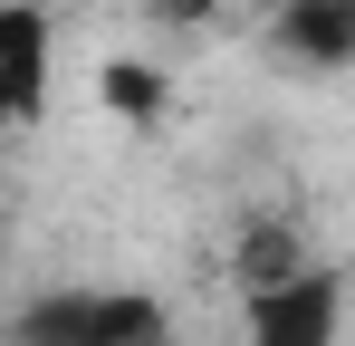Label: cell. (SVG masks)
<instances>
[{
  "instance_id": "6da1fadb",
  "label": "cell",
  "mask_w": 355,
  "mask_h": 346,
  "mask_svg": "<svg viewBox=\"0 0 355 346\" xmlns=\"http://www.w3.org/2000/svg\"><path fill=\"white\" fill-rule=\"evenodd\" d=\"M19 346H173V308L154 288H67L19 308Z\"/></svg>"
},
{
  "instance_id": "7a4b0ae2",
  "label": "cell",
  "mask_w": 355,
  "mask_h": 346,
  "mask_svg": "<svg viewBox=\"0 0 355 346\" xmlns=\"http://www.w3.org/2000/svg\"><path fill=\"white\" fill-rule=\"evenodd\" d=\"M346 327V270H297L279 288H250V346H336Z\"/></svg>"
},
{
  "instance_id": "3957f363",
  "label": "cell",
  "mask_w": 355,
  "mask_h": 346,
  "mask_svg": "<svg viewBox=\"0 0 355 346\" xmlns=\"http://www.w3.org/2000/svg\"><path fill=\"white\" fill-rule=\"evenodd\" d=\"M49 106V10L0 0V125H29Z\"/></svg>"
},
{
  "instance_id": "277c9868",
  "label": "cell",
  "mask_w": 355,
  "mask_h": 346,
  "mask_svg": "<svg viewBox=\"0 0 355 346\" xmlns=\"http://www.w3.org/2000/svg\"><path fill=\"white\" fill-rule=\"evenodd\" d=\"M279 49L297 67H355V0H279Z\"/></svg>"
},
{
  "instance_id": "5b68a950",
  "label": "cell",
  "mask_w": 355,
  "mask_h": 346,
  "mask_svg": "<svg viewBox=\"0 0 355 346\" xmlns=\"http://www.w3.org/2000/svg\"><path fill=\"white\" fill-rule=\"evenodd\" d=\"M307 270V240H297L288 222H250V240H240V288H279Z\"/></svg>"
},
{
  "instance_id": "8992f818",
  "label": "cell",
  "mask_w": 355,
  "mask_h": 346,
  "mask_svg": "<svg viewBox=\"0 0 355 346\" xmlns=\"http://www.w3.org/2000/svg\"><path fill=\"white\" fill-rule=\"evenodd\" d=\"M96 97H106V115H164V67H144V58H106V77H96Z\"/></svg>"
},
{
  "instance_id": "52a82bcc",
  "label": "cell",
  "mask_w": 355,
  "mask_h": 346,
  "mask_svg": "<svg viewBox=\"0 0 355 346\" xmlns=\"http://www.w3.org/2000/svg\"><path fill=\"white\" fill-rule=\"evenodd\" d=\"M211 10H221V0H154V19H164V29H202Z\"/></svg>"
}]
</instances>
